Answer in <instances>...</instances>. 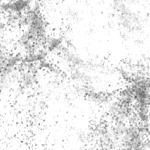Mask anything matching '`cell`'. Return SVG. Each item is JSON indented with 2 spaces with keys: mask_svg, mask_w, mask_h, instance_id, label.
<instances>
[{
  "mask_svg": "<svg viewBox=\"0 0 150 150\" xmlns=\"http://www.w3.org/2000/svg\"><path fill=\"white\" fill-rule=\"evenodd\" d=\"M62 40L60 37H53L47 40V47L49 51H52L60 46Z\"/></svg>",
  "mask_w": 150,
  "mask_h": 150,
  "instance_id": "1",
  "label": "cell"
}]
</instances>
